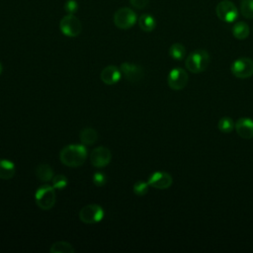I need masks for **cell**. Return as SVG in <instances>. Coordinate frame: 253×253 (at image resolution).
Segmentation results:
<instances>
[{
  "instance_id": "5b68a950",
  "label": "cell",
  "mask_w": 253,
  "mask_h": 253,
  "mask_svg": "<svg viewBox=\"0 0 253 253\" xmlns=\"http://www.w3.org/2000/svg\"><path fill=\"white\" fill-rule=\"evenodd\" d=\"M59 29L64 36L74 38L80 35L82 24L74 14H67L60 20Z\"/></svg>"
},
{
  "instance_id": "7c38bea8",
  "label": "cell",
  "mask_w": 253,
  "mask_h": 253,
  "mask_svg": "<svg viewBox=\"0 0 253 253\" xmlns=\"http://www.w3.org/2000/svg\"><path fill=\"white\" fill-rule=\"evenodd\" d=\"M147 183L149 184L150 187L158 190H165L168 189L172 183H173V178L172 176L164 171H156L153 172L148 180Z\"/></svg>"
},
{
  "instance_id": "6da1fadb",
  "label": "cell",
  "mask_w": 253,
  "mask_h": 253,
  "mask_svg": "<svg viewBox=\"0 0 253 253\" xmlns=\"http://www.w3.org/2000/svg\"><path fill=\"white\" fill-rule=\"evenodd\" d=\"M87 158V148L84 144H69L64 146L60 153L59 159L62 164L68 167H79Z\"/></svg>"
},
{
  "instance_id": "277c9868",
  "label": "cell",
  "mask_w": 253,
  "mask_h": 253,
  "mask_svg": "<svg viewBox=\"0 0 253 253\" xmlns=\"http://www.w3.org/2000/svg\"><path fill=\"white\" fill-rule=\"evenodd\" d=\"M137 21L136 14L128 7H123L114 14V24L117 28L127 30L131 28Z\"/></svg>"
},
{
  "instance_id": "2e32d148",
  "label": "cell",
  "mask_w": 253,
  "mask_h": 253,
  "mask_svg": "<svg viewBox=\"0 0 253 253\" xmlns=\"http://www.w3.org/2000/svg\"><path fill=\"white\" fill-rule=\"evenodd\" d=\"M79 138L82 144L92 145L98 140V132L93 127H85L80 131Z\"/></svg>"
},
{
  "instance_id": "5bb4252c",
  "label": "cell",
  "mask_w": 253,
  "mask_h": 253,
  "mask_svg": "<svg viewBox=\"0 0 253 253\" xmlns=\"http://www.w3.org/2000/svg\"><path fill=\"white\" fill-rule=\"evenodd\" d=\"M121 69L115 65H109L105 67L100 74L101 80L107 85H114L118 83L121 79Z\"/></svg>"
},
{
  "instance_id": "30bf717a",
  "label": "cell",
  "mask_w": 253,
  "mask_h": 253,
  "mask_svg": "<svg viewBox=\"0 0 253 253\" xmlns=\"http://www.w3.org/2000/svg\"><path fill=\"white\" fill-rule=\"evenodd\" d=\"M112 159V153L109 148L105 146H98L94 148L90 154V162L94 167L103 168L107 166Z\"/></svg>"
},
{
  "instance_id": "9c48e42d",
  "label": "cell",
  "mask_w": 253,
  "mask_h": 253,
  "mask_svg": "<svg viewBox=\"0 0 253 253\" xmlns=\"http://www.w3.org/2000/svg\"><path fill=\"white\" fill-rule=\"evenodd\" d=\"M189 81L187 71L181 67H175L170 70L167 76L168 86L173 90H182L186 87Z\"/></svg>"
},
{
  "instance_id": "603a6c76",
  "label": "cell",
  "mask_w": 253,
  "mask_h": 253,
  "mask_svg": "<svg viewBox=\"0 0 253 253\" xmlns=\"http://www.w3.org/2000/svg\"><path fill=\"white\" fill-rule=\"evenodd\" d=\"M240 12L246 19H253V0H241Z\"/></svg>"
},
{
  "instance_id": "d6986e66",
  "label": "cell",
  "mask_w": 253,
  "mask_h": 253,
  "mask_svg": "<svg viewBox=\"0 0 253 253\" xmlns=\"http://www.w3.org/2000/svg\"><path fill=\"white\" fill-rule=\"evenodd\" d=\"M232 35L235 39L237 40H245L250 33V29L249 26L245 23V22H237L234 24V26L232 27Z\"/></svg>"
},
{
  "instance_id": "83f0119b",
  "label": "cell",
  "mask_w": 253,
  "mask_h": 253,
  "mask_svg": "<svg viewBox=\"0 0 253 253\" xmlns=\"http://www.w3.org/2000/svg\"><path fill=\"white\" fill-rule=\"evenodd\" d=\"M132 7L136 9H143L147 6L149 0H129Z\"/></svg>"
},
{
  "instance_id": "9a60e30c",
  "label": "cell",
  "mask_w": 253,
  "mask_h": 253,
  "mask_svg": "<svg viewBox=\"0 0 253 253\" xmlns=\"http://www.w3.org/2000/svg\"><path fill=\"white\" fill-rule=\"evenodd\" d=\"M15 165L7 159H0V179L10 180L15 175Z\"/></svg>"
},
{
  "instance_id": "4316f807",
  "label": "cell",
  "mask_w": 253,
  "mask_h": 253,
  "mask_svg": "<svg viewBox=\"0 0 253 253\" xmlns=\"http://www.w3.org/2000/svg\"><path fill=\"white\" fill-rule=\"evenodd\" d=\"M64 10L67 14H75L78 10V3L76 0H67L64 4Z\"/></svg>"
},
{
  "instance_id": "7a4b0ae2",
  "label": "cell",
  "mask_w": 253,
  "mask_h": 253,
  "mask_svg": "<svg viewBox=\"0 0 253 253\" xmlns=\"http://www.w3.org/2000/svg\"><path fill=\"white\" fill-rule=\"evenodd\" d=\"M210 63L209 52L205 49H196L192 51L186 58L185 65L192 73L203 72Z\"/></svg>"
},
{
  "instance_id": "4fadbf2b",
  "label": "cell",
  "mask_w": 253,
  "mask_h": 253,
  "mask_svg": "<svg viewBox=\"0 0 253 253\" xmlns=\"http://www.w3.org/2000/svg\"><path fill=\"white\" fill-rule=\"evenodd\" d=\"M234 128L237 134L244 139L253 138V120L250 118H240L235 123Z\"/></svg>"
},
{
  "instance_id": "f1b7e54d",
  "label": "cell",
  "mask_w": 253,
  "mask_h": 253,
  "mask_svg": "<svg viewBox=\"0 0 253 253\" xmlns=\"http://www.w3.org/2000/svg\"><path fill=\"white\" fill-rule=\"evenodd\" d=\"M2 69H3V66H2V63L0 62V74L2 73Z\"/></svg>"
},
{
  "instance_id": "d4e9b609",
  "label": "cell",
  "mask_w": 253,
  "mask_h": 253,
  "mask_svg": "<svg viewBox=\"0 0 253 253\" xmlns=\"http://www.w3.org/2000/svg\"><path fill=\"white\" fill-rule=\"evenodd\" d=\"M149 184L145 181H137L134 183L133 185V193L136 196H144L145 194H147L148 192V188H149Z\"/></svg>"
},
{
  "instance_id": "cb8c5ba5",
  "label": "cell",
  "mask_w": 253,
  "mask_h": 253,
  "mask_svg": "<svg viewBox=\"0 0 253 253\" xmlns=\"http://www.w3.org/2000/svg\"><path fill=\"white\" fill-rule=\"evenodd\" d=\"M51 183H52V187L55 190H63L68 184V179L62 174H57L53 176V178L51 179Z\"/></svg>"
},
{
  "instance_id": "8fae6325",
  "label": "cell",
  "mask_w": 253,
  "mask_h": 253,
  "mask_svg": "<svg viewBox=\"0 0 253 253\" xmlns=\"http://www.w3.org/2000/svg\"><path fill=\"white\" fill-rule=\"evenodd\" d=\"M121 72L124 75V77L132 83L139 82L143 76H144V70L143 68L134 63H129V62H124L121 64Z\"/></svg>"
},
{
  "instance_id": "ffe728a7",
  "label": "cell",
  "mask_w": 253,
  "mask_h": 253,
  "mask_svg": "<svg viewBox=\"0 0 253 253\" xmlns=\"http://www.w3.org/2000/svg\"><path fill=\"white\" fill-rule=\"evenodd\" d=\"M74 251L73 246L66 241L54 242L49 248L50 253H73Z\"/></svg>"
},
{
  "instance_id": "3957f363",
  "label": "cell",
  "mask_w": 253,
  "mask_h": 253,
  "mask_svg": "<svg viewBox=\"0 0 253 253\" xmlns=\"http://www.w3.org/2000/svg\"><path fill=\"white\" fill-rule=\"evenodd\" d=\"M56 201L54 188L50 185H42L35 193V202L37 206L43 210L47 211L53 208Z\"/></svg>"
},
{
  "instance_id": "44dd1931",
  "label": "cell",
  "mask_w": 253,
  "mask_h": 253,
  "mask_svg": "<svg viewBox=\"0 0 253 253\" xmlns=\"http://www.w3.org/2000/svg\"><path fill=\"white\" fill-rule=\"evenodd\" d=\"M169 54L175 60H182L186 55V48L182 43H173L169 48Z\"/></svg>"
},
{
  "instance_id": "ba28073f",
  "label": "cell",
  "mask_w": 253,
  "mask_h": 253,
  "mask_svg": "<svg viewBox=\"0 0 253 253\" xmlns=\"http://www.w3.org/2000/svg\"><path fill=\"white\" fill-rule=\"evenodd\" d=\"M215 13L219 20L225 23H232L238 17V10L235 4L229 0H222L217 3Z\"/></svg>"
},
{
  "instance_id": "ac0fdd59",
  "label": "cell",
  "mask_w": 253,
  "mask_h": 253,
  "mask_svg": "<svg viewBox=\"0 0 253 253\" xmlns=\"http://www.w3.org/2000/svg\"><path fill=\"white\" fill-rule=\"evenodd\" d=\"M138 26L143 32L149 33L155 29L156 21L153 16H151L149 14H142L138 18Z\"/></svg>"
},
{
  "instance_id": "8992f818",
  "label": "cell",
  "mask_w": 253,
  "mask_h": 253,
  "mask_svg": "<svg viewBox=\"0 0 253 253\" xmlns=\"http://www.w3.org/2000/svg\"><path fill=\"white\" fill-rule=\"evenodd\" d=\"M104 217V210L97 204L84 206L79 211V218L82 222L94 224L100 222Z\"/></svg>"
},
{
  "instance_id": "7402d4cb",
  "label": "cell",
  "mask_w": 253,
  "mask_h": 253,
  "mask_svg": "<svg viewBox=\"0 0 253 253\" xmlns=\"http://www.w3.org/2000/svg\"><path fill=\"white\" fill-rule=\"evenodd\" d=\"M234 122L231 118L229 117H223L221 119H219L218 123H217V127L220 131H222L223 133H228L231 132L234 128Z\"/></svg>"
},
{
  "instance_id": "e0dca14e",
  "label": "cell",
  "mask_w": 253,
  "mask_h": 253,
  "mask_svg": "<svg viewBox=\"0 0 253 253\" xmlns=\"http://www.w3.org/2000/svg\"><path fill=\"white\" fill-rule=\"evenodd\" d=\"M36 176L39 180L42 182H49L53 178V170L48 164H40L37 166L36 170Z\"/></svg>"
},
{
  "instance_id": "484cf974",
  "label": "cell",
  "mask_w": 253,
  "mask_h": 253,
  "mask_svg": "<svg viewBox=\"0 0 253 253\" xmlns=\"http://www.w3.org/2000/svg\"><path fill=\"white\" fill-rule=\"evenodd\" d=\"M92 181L95 186L102 187L107 183V176L103 172H96L92 177Z\"/></svg>"
},
{
  "instance_id": "52a82bcc",
  "label": "cell",
  "mask_w": 253,
  "mask_h": 253,
  "mask_svg": "<svg viewBox=\"0 0 253 253\" xmlns=\"http://www.w3.org/2000/svg\"><path fill=\"white\" fill-rule=\"evenodd\" d=\"M230 71L239 79L249 78L253 75V60L249 57H239L231 63Z\"/></svg>"
}]
</instances>
